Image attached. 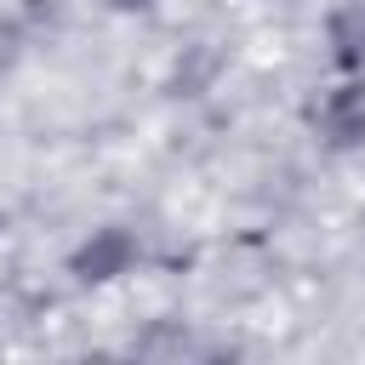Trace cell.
Segmentation results:
<instances>
[{"instance_id":"1","label":"cell","mask_w":365,"mask_h":365,"mask_svg":"<svg viewBox=\"0 0 365 365\" xmlns=\"http://www.w3.org/2000/svg\"><path fill=\"white\" fill-rule=\"evenodd\" d=\"M108 6H120V11H131V6H148V0H108Z\"/></svg>"}]
</instances>
